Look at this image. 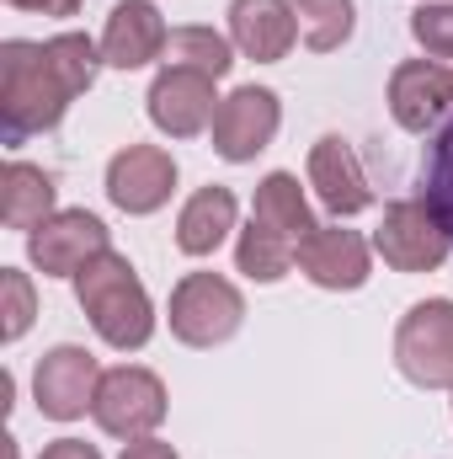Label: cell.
I'll return each mask as SVG.
<instances>
[{
  "label": "cell",
  "instance_id": "obj_16",
  "mask_svg": "<svg viewBox=\"0 0 453 459\" xmlns=\"http://www.w3.org/2000/svg\"><path fill=\"white\" fill-rule=\"evenodd\" d=\"M166 38H171V27L160 22V11L150 0H117L102 27V59L113 70H144V65L166 59Z\"/></svg>",
  "mask_w": 453,
  "mask_h": 459
},
{
  "label": "cell",
  "instance_id": "obj_19",
  "mask_svg": "<svg viewBox=\"0 0 453 459\" xmlns=\"http://www.w3.org/2000/svg\"><path fill=\"white\" fill-rule=\"evenodd\" d=\"M251 220H261V225L283 230L288 240H304V235L315 230L310 198H304V187H299V177H294V171H267V177L256 182Z\"/></svg>",
  "mask_w": 453,
  "mask_h": 459
},
{
  "label": "cell",
  "instance_id": "obj_7",
  "mask_svg": "<svg viewBox=\"0 0 453 459\" xmlns=\"http://www.w3.org/2000/svg\"><path fill=\"white\" fill-rule=\"evenodd\" d=\"M102 374H107V368H102L86 347L59 342V347H48V352L38 358V368H32V401H38L43 417L75 422V417H86V411L97 406Z\"/></svg>",
  "mask_w": 453,
  "mask_h": 459
},
{
  "label": "cell",
  "instance_id": "obj_8",
  "mask_svg": "<svg viewBox=\"0 0 453 459\" xmlns=\"http://www.w3.org/2000/svg\"><path fill=\"white\" fill-rule=\"evenodd\" d=\"M102 251H113V235L91 209H59L54 220H43L27 235V256L43 278H75Z\"/></svg>",
  "mask_w": 453,
  "mask_h": 459
},
{
  "label": "cell",
  "instance_id": "obj_27",
  "mask_svg": "<svg viewBox=\"0 0 453 459\" xmlns=\"http://www.w3.org/2000/svg\"><path fill=\"white\" fill-rule=\"evenodd\" d=\"M117 459H182V455H176L166 438H155V433H150V438H133V444H123V455H117Z\"/></svg>",
  "mask_w": 453,
  "mask_h": 459
},
{
  "label": "cell",
  "instance_id": "obj_15",
  "mask_svg": "<svg viewBox=\"0 0 453 459\" xmlns=\"http://www.w3.org/2000/svg\"><path fill=\"white\" fill-rule=\"evenodd\" d=\"M294 38H299V16L288 0H229L235 54H245L256 65H278V59H288Z\"/></svg>",
  "mask_w": 453,
  "mask_h": 459
},
{
  "label": "cell",
  "instance_id": "obj_4",
  "mask_svg": "<svg viewBox=\"0 0 453 459\" xmlns=\"http://www.w3.org/2000/svg\"><path fill=\"white\" fill-rule=\"evenodd\" d=\"M245 321V294L219 273H187L171 289V337L187 347H219Z\"/></svg>",
  "mask_w": 453,
  "mask_h": 459
},
{
  "label": "cell",
  "instance_id": "obj_17",
  "mask_svg": "<svg viewBox=\"0 0 453 459\" xmlns=\"http://www.w3.org/2000/svg\"><path fill=\"white\" fill-rule=\"evenodd\" d=\"M59 214V187L43 166L32 160H5L0 166V220L5 230H32Z\"/></svg>",
  "mask_w": 453,
  "mask_h": 459
},
{
  "label": "cell",
  "instance_id": "obj_28",
  "mask_svg": "<svg viewBox=\"0 0 453 459\" xmlns=\"http://www.w3.org/2000/svg\"><path fill=\"white\" fill-rule=\"evenodd\" d=\"M38 459H102V455H97V444H86V438H54Z\"/></svg>",
  "mask_w": 453,
  "mask_h": 459
},
{
  "label": "cell",
  "instance_id": "obj_18",
  "mask_svg": "<svg viewBox=\"0 0 453 459\" xmlns=\"http://www.w3.org/2000/svg\"><path fill=\"white\" fill-rule=\"evenodd\" d=\"M235 214L240 209H235V193L229 187H198L182 204V214H176V246L187 256H214L229 240V230H235Z\"/></svg>",
  "mask_w": 453,
  "mask_h": 459
},
{
  "label": "cell",
  "instance_id": "obj_14",
  "mask_svg": "<svg viewBox=\"0 0 453 459\" xmlns=\"http://www.w3.org/2000/svg\"><path fill=\"white\" fill-rule=\"evenodd\" d=\"M310 187L315 198L337 214V220H352L373 204V187H368V171L357 160V150L341 139V134H326L310 144Z\"/></svg>",
  "mask_w": 453,
  "mask_h": 459
},
{
  "label": "cell",
  "instance_id": "obj_23",
  "mask_svg": "<svg viewBox=\"0 0 453 459\" xmlns=\"http://www.w3.org/2000/svg\"><path fill=\"white\" fill-rule=\"evenodd\" d=\"M43 48H48L54 75L70 86V97L91 91V86H97V70L107 65V59H102V43H91L86 32H59V38H48Z\"/></svg>",
  "mask_w": 453,
  "mask_h": 459
},
{
  "label": "cell",
  "instance_id": "obj_30",
  "mask_svg": "<svg viewBox=\"0 0 453 459\" xmlns=\"http://www.w3.org/2000/svg\"><path fill=\"white\" fill-rule=\"evenodd\" d=\"M416 5H453V0H416Z\"/></svg>",
  "mask_w": 453,
  "mask_h": 459
},
{
  "label": "cell",
  "instance_id": "obj_29",
  "mask_svg": "<svg viewBox=\"0 0 453 459\" xmlns=\"http://www.w3.org/2000/svg\"><path fill=\"white\" fill-rule=\"evenodd\" d=\"M5 5H16V11H38V16H75L86 0H5Z\"/></svg>",
  "mask_w": 453,
  "mask_h": 459
},
{
  "label": "cell",
  "instance_id": "obj_5",
  "mask_svg": "<svg viewBox=\"0 0 453 459\" xmlns=\"http://www.w3.org/2000/svg\"><path fill=\"white\" fill-rule=\"evenodd\" d=\"M91 417H97V428H102L107 438H123V444L150 438V433L166 422V385H160V374H150V368H139V363L107 368L102 385H97Z\"/></svg>",
  "mask_w": 453,
  "mask_h": 459
},
{
  "label": "cell",
  "instance_id": "obj_22",
  "mask_svg": "<svg viewBox=\"0 0 453 459\" xmlns=\"http://www.w3.org/2000/svg\"><path fill=\"white\" fill-rule=\"evenodd\" d=\"M294 16H299V38L315 54H337L352 38V27H357V5L352 0H294Z\"/></svg>",
  "mask_w": 453,
  "mask_h": 459
},
{
  "label": "cell",
  "instance_id": "obj_25",
  "mask_svg": "<svg viewBox=\"0 0 453 459\" xmlns=\"http://www.w3.org/2000/svg\"><path fill=\"white\" fill-rule=\"evenodd\" d=\"M38 316V299H32V278L16 273V267H0V337L5 342H21L27 326Z\"/></svg>",
  "mask_w": 453,
  "mask_h": 459
},
{
  "label": "cell",
  "instance_id": "obj_26",
  "mask_svg": "<svg viewBox=\"0 0 453 459\" xmlns=\"http://www.w3.org/2000/svg\"><path fill=\"white\" fill-rule=\"evenodd\" d=\"M411 38L427 48V59L453 65V5H416L411 11Z\"/></svg>",
  "mask_w": 453,
  "mask_h": 459
},
{
  "label": "cell",
  "instance_id": "obj_24",
  "mask_svg": "<svg viewBox=\"0 0 453 459\" xmlns=\"http://www.w3.org/2000/svg\"><path fill=\"white\" fill-rule=\"evenodd\" d=\"M422 204L453 235V117L432 134V144H427V160H422Z\"/></svg>",
  "mask_w": 453,
  "mask_h": 459
},
{
  "label": "cell",
  "instance_id": "obj_9",
  "mask_svg": "<svg viewBox=\"0 0 453 459\" xmlns=\"http://www.w3.org/2000/svg\"><path fill=\"white\" fill-rule=\"evenodd\" d=\"M278 128H283L278 91L240 86V91H229L225 102H219V113H214V155L229 160V166H245V160H256L278 139Z\"/></svg>",
  "mask_w": 453,
  "mask_h": 459
},
{
  "label": "cell",
  "instance_id": "obj_6",
  "mask_svg": "<svg viewBox=\"0 0 453 459\" xmlns=\"http://www.w3.org/2000/svg\"><path fill=\"white\" fill-rule=\"evenodd\" d=\"M373 251L395 273H438L453 251V235L422 198H400L384 209V220L373 230Z\"/></svg>",
  "mask_w": 453,
  "mask_h": 459
},
{
  "label": "cell",
  "instance_id": "obj_13",
  "mask_svg": "<svg viewBox=\"0 0 453 459\" xmlns=\"http://www.w3.org/2000/svg\"><path fill=\"white\" fill-rule=\"evenodd\" d=\"M150 123L171 139H198L203 128H214V113L225 97H214V81L198 70H160L150 86Z\"/></svg>",
  "mask_w": 453,
  "mask_h": 459
},
{
  "label": "cell",
  "instance_id": "obj_11",
  "mask_svg": "<svg viewBox=\"0 0 453 459\" xmlns=\"http://www.w3.org/2000/svg\"><path fill=\"white\" fill-rule=\"evenodd\" d=\"M171 193H176V160H171V150H160V144H128V150H117L113 160H107V198L123 214L144 220V214L166 209Z\"/></svg>",
  "mask_w": 453,
  "mask_h": 459
},
{
  "label": "cell",
  "instance_id": "obj_3",
  "mask_svg": "<svg viewBox=\"0 0 453 459\" xmlns=\"http://www.w3.org/2000/svg\"><path fill=\"white\" fill-rule=\"evenodd\" d=\"M395 368L416 390H453V299H422L400 316Z\"/></svg>",
  "mask_w": 453,
  "mask_h": 459
},
{
  "label": "cell",
  "instance_id": "obj_21",
  "mask_svg": "<svg viewBox=\"0 0 453 459\" xmlns=\"http://www.w3.org/2000/svg\"><path fill=\"white\" fill-rule=\"evenodd\" d=\"M166 70H198L209 81H225L235 70V43L214 27H171L166 38Z\"/></svg>",
  "mask_w": 453,
  "mask_h": 459
},
{
  "label": "cell",
  "instance_id": "obj_20",
  "mask_svg": "<svg viewBox=\"0 0 453 459\" xmlns=\"http://www.w3.org/2000/svg\"><path fill=\"white\" fill-rule=\"evenodd\" d=\"M294 262H299V240H288L283 230L261 225V220H251L235 240V267L251 283H278V278H288Z\"/></svg>",
  "mask_w": 453,
  "mask_h": 459
},
{
  "label": "cell",
  "instance_id": "obj_10",
  "mask_svg": "<svg viewBox=\"0 0 453 459\" xmlns=\"http://www.w3.org/2000/svg\"><path fill=\"white\" fill-rule=\"evenodd\" d=\"M389 117L406 134H438L453 117V65L443 59H406L389 75Z\"/></svg>",
  "mask_w": 453,
  "mask_h": 459
},
{
  "label": "cell",
  "instance_id": "obj_1",
  "mask_svg": "<svg viewBox=\"0 0 453 459\" xmlns=\"http://www.w3.org/2000/svg\"><path fill=\"white\" fill-rule=\"evenodd\" d=\"M75 299H81L86 321L97 326V337L117 352H139L155 337V305H150L133 262L117 251H102L97 262H86L75 273Z\"/></svg>",
  "mask_w": 453,
  "mask_h": 459
},
{
  "label": "cell",
  "instance_id": "obj_2",
  "mask_svg": "<svg viewBox=\"0 0 453 459\" xmlns=\"http://www.w3.org/2000/svg\"><path fill=\"white\" fill-rule=\"evenodd\" d=\"M70 102L75 97L54 75L43 43H27V38L0 43V117H5V139L11 144H21L27 134L54 128L59 117L70 113Z\"/></svg>",
  "mask_w": 453,
  "mask_h": 459
},
{
  "label": "cell",
  "instance_id": "obj_12",
  "mask_svg": "<svg viewBox=\"0 0 453 459\" xmlns=\"http://www.w3.org/2000/svg\"><path fill=\"white\" fill-rule=\"evenodd\" d=\"M299 273H304L315 289H331V294L363 289L368 273H373V246H368L357 230L315 225L299 240Z\"/></svg>",
  "mask_w": 453,
  "mask_h": 459
}]
</instances>
